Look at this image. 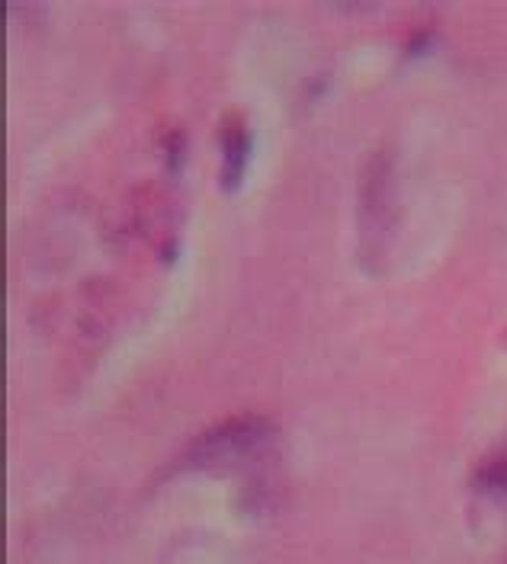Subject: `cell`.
Instances as JSON below:
<instances>
[{"instance_id":"1","label":"cell","mask_w":507,"mask_h":564,"mask_svg":"<svg viewBox=\"0 0 507 564\" xmlns=\"http://www.w3.org/2000/svg\"><path fill=\"white\" fill-rule=\"evenodd\" d=\"M273 426L263 417H235V421L218 423L216 430L203 433L193 449H190V465L193 468H228L245 456L257 453L270 440Z\"/></svg>"},{"instance_id":"2","label":"cell","mask_w":507,"mask_h":564,"mask_svg":"<svg viewBox=\"0 0 507 564\" xmlns=\"http://www.w3.org/2000/svg\"><path fill=\"white\" fill-rule=\"evenodd\" d=\"M248 154H251V135L248 126L231 116L222 126V186L238 189L241 176L248 171Z\"/></svg>"}]
</instances>
